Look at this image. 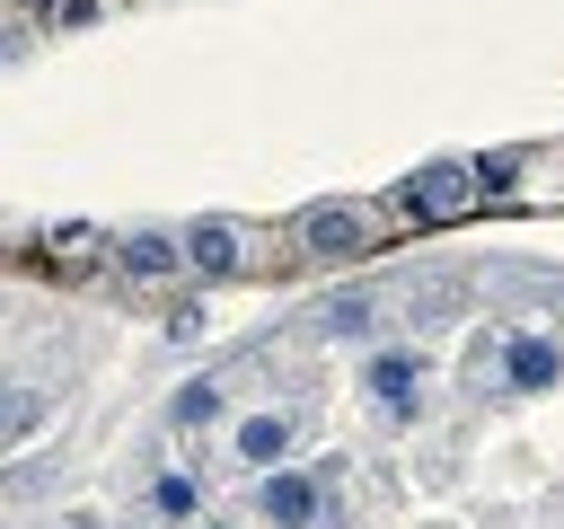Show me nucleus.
I'll return each mask as SVG.
<instances>
[{
  "mask_svg": "<svg viewBox=\"0 0 564 529\" xmlns=\"http://www.w3.org/2000/svg\"><path fill=\"white\" fill-rule=\"evenodd\" d=\"M185 264H194V273H238V238H229L220 220H194V229H185Z\"/></svg>",
  "mask_w": 564,
  "mask_h": 529,
  "instance_id": "39448f33",
  "label": "nucleus"
},
{
  "mask_svg": "<svg viewBox=\"0 0 564 529\" xmlns=\"http://www.w3.org/2000/svg\"><path fill=\"white\" fill-rule=\"evenodd\" d=\"M370 388H379V406H388V414H405V406H414V361H405V353H388V361L370 370Z\"/></svg>",
  "mask_w": 564,
  "mask_h": 529,
  "instance_id": "0eeeda50",
  "label": "nucleus"
},
{
  "mask_svg": "<svg viewBox=\"0 0 564 529\" xmlns=\"http://www.w3.org/2000/svg\"><path fill=\"white\" fill-rule=\"evenodd\" d=\"M159 511L185 520V511H194V476H159Z\"/></svg>",
  "mask_w": 564,
  "mask_h": 529,
  "instance_id": "9b49d317",
  "label": "nucleus"
},
{
  "mask_svg": "<svg viewBox=\"0 0 564 529\" xmlns=\"http://www.w3.org/2000/svg\"><path fill=\"white\" fill-rule=\"evenodd\" d=\"M264 520L273 529H308L317 520V485L308 476H264Z\"/></svg>",
  "mask_w": 564,
  "mask_h": 529,
  "instance_id": "20e7f679",
  "label": "nucleus"
},
{
  "mask_svg": "<svg viewBox=\"0 0 564 529\" xmlns=\"http://www.w3.org/2000/svg\"><path fill=\"white\" fill-rule=\"evenodd\" d=\"M291 450V414H247L238 423V458H282Z\"/></svg>",
  "mask_w": 564,
  "mask_h": 529,
  "instance_id": "423d86ee",
  "label": "nucleus"
},
{
  "mask_svg": "<svg viewBox=\"0 0 564 529\" xmlns=\"http://www.w3.org/2000/svg\"><path fill=\"white\" fill-rule=\"evenodd\" d=\"M123 264H132V273H141V282H159V273H176V247H167V238H150V229H141V238H132V247H123Z\"/></svg>",
  "mask_w": 564,
  "mask_h": 529,
  "instance_id": "6e6552de",
  "label": "nucleus"
},
{
  "mask_svg": "<svg viewBox=\"0 0 564 529\" xmlns=\"http://www.w3.org/2000/svg\"><path fill=\"white\" fill-rule=\"evenodd\" d=\"M291 238H300V256H352V247H370V212L361 203H308Z\"/></svg>",
  "mask_w": 564,
  "mask_h": 529,
  "instance_id": "f257e3e1",
  "label": "nucleus"
},
{
  "mask_svg": "<svg viewBox=\"0 0 564 529\" xmlns=\"http://www.w3.org/2000/svg\"><path fill=\"white\" fill-rule=\"evenodd\" d=\"M326 326H335V335H370V300H335Z\"/></svg>",
  "mask_w": 564,
  "mask_h": 529,
  "instance_id": "1a4fd4ad",
  "label": "nucleus"
},
{
  "mask_svg": "<svg viewBox=\"0 0 564 529\" xmlns=\"http://www.w3.org/2000/svg\"><path fill=\"white\" fill-rule=\"evenodd\" d=\"M79 529H97V520H79Z\"/></svg>",
  "mask_w": 564,
  "mask_h": 529,
  "instance_id": "f8f14e48",
  "label": "nucleus"
},
{
  "mask_svg": "<svg viewBox=\"0 0 564 529\" xmlns=\"http://www.w3.org/2000/svg\"><path fill=\"white\" fill-rule=\"evenodd\" d=\"M555 370H564V353L546 335H511V353H502V379L511 388H555Z\"/></svg>",
  "mask_w": 564,
  "mask_h": 529,
  "instance_id": "7ed1b4c3",
  "label": "nucleus"
},
{
  "mask_svg": "<svg viewBox=\"0 0 564 529\" xmlns=\"http://www.w3.org/2000/svg\"><path fill=\"white\" fill-rule=\"evenodd\" d=\"M203 414H220V388H212V379H203V388H185V397H176V423H203Z\"/></svg>",
  "mask_w": 564,
  "mask_h": 529,
  "instance_id": "9d476101",
  "label": "nucleus"
},
{
  "mask_svg": "<svg viewBox=\"0 0 564 529\" xmlns=\"http://www.w3.org/2000/svg\"><path fill=\"white\" fill-rule=\"evenodd\" d=\"M467 203H476V168H467V159H441V168H423V176L405 185V212H414V220H458Z\"/></svg>",
  "mask_w": 564,
  "mask_h": 529,
  "instance_id": "f03ea898",
  "label": "nucleus"
}]
</instances>
